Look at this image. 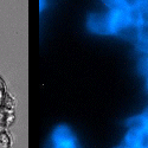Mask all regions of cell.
<instances>
[{"mask_svg":"<svg viewBox=\"0 0 148 148\" xmlns=\"http://www.w3.org/2000/svg\"><path fill=\"white\" fill-rule=\"evenodd\" d=\"M116 33L122 36L123 38L133 40V42L136 43L139 40V24L128 23L125 26H122L120 30H117Z\"/></svg>","mask_w":148,"mask_h":148,"instance_id":"1","label":"cell"},{"mask_svg":"<svg viewBox=\"0 0 148 148\" xmlns=\"http://www.w3.org/2000/svg\"><path fill=\"white\" fill-rule=\"evenodd\" d=\"M128 126H129L130 130H138V132L148 128L147 123H146V120H145V117H143L142 115L132 117V119L128 121Z\"/></svg>","mask_w":148,"mask_h":148,"instance_id":"2","label":"cell"},{"mask_svg":"<svg viewBox=\"0 0 148 148\" xmlns=\"http://www.w3.org/2000/svg\"><path fill=\"white\" fill-rule=\"evenodd\" d=\"M135 148H148V128L139 132Z\"/></svg>","mask_w":148,"mask_h":148,"instance_id":"3","label":"cell"},{"mask_svg":"<svg viewBox=\"0 0 148 148\" xmlns=\"http://www.w3.org/2000/svg\"><path fill=\"white\" fill-rule=\"evenodd\" d=\"M139 39L148 40V21L147 20L139 24Z\"/></svg>","mask_w":148,"mask_h":148,"instance_id":"4","label":"cell"},{"mask_svg":"<svg viewBox=\"0 0 148 148\" xmlns=\"http://www.w3.org/2000/svg\"><path fill=\"white\" fill-rule=\"evenodd\" d=\"M139 71L142 76L148 77V56H142L139 60Z\"/></svg>","mask_w":148,"mask_h":148,"instance_id":"5","label":"cell"},{"mask_svg":"<svg viewBox=\"0 0 148 148\" xmlns=\"http://www.w3.org/2000/svg\"><path fill=\"white\" fill-rule=\"evenodd\" d=\"M136 46H138V50L145 55V56H148V40H138L136 42Z\"/></svg>","mask_w":148,"mask_h":148,"instance_id":"6","label":"cell"},{"mask_svg":"<svg viewBox=\"0 0 148 148\" xmlns=\"http://www.w3.org/2000/svg\"><path fill=\"white\" fill-rule=\"evenodd\" d=\"M142 7L145 8V11L148 13V0H143V3H142Z\"/></svg>","mask_w":148,"mask_h":148,"instance_id":"7","label":"cell"},{"mask_svg":"<svg viewBox=\"0 0 148 148\" xmlns=\"http://www.w3.org/2000/svg\"><path fill=\"white\" fill-rule=\"evenodd\" d=\"M142 116L145 117V120H146V123H147V126H148V108H147V110L142 114Z\"/></svg>","mask_w":148,"mask_h":148,"instance_id":"8","label":"cell"},{"mask_svg":"<svg viewBox=\"0 0 148 148\" xmlns=\"http://www.w3.org/2000/svg\"><path fill=\"white\" fill-rule=\"evenodd\" d=\"M147 21H148V18H147Z\"/></svg>","mask_w":148,"mask_h":148,"instance_id":"9","label":"cell"}]
</instances>
